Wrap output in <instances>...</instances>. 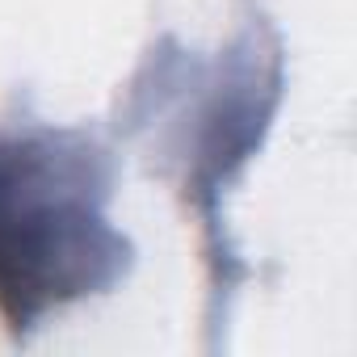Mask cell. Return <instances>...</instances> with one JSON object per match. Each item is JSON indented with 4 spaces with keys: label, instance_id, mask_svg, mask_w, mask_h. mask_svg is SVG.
Instances as JSON below:
<instances>
[{
    "label": "cell",
    "instance_id": "6da1fadb",
    "mask_svg": "<svg viewBox=\"0 0 357 357\" xmlns=\"http://www.w3.org/2000/svg\"><path fill=\"white\" fill-rule=\"evenodd\" d=\"M286 97V38L265 0H236L231 34L202 51L160 30L118 84L105 135L147 176L168 185L198 227L206 273V353L227 344V324L252 265L227 227V194L265 147Z\"/></svg>",
    "mask_w": 357,
    "mask_h": 357
},
{
    "label": "cell",
    "instance_id": "7a4b0ae2",
    "mask_svg": "<svg viewBox=\"0 0 357 357\" xmlns=\"http://www.w3.org/2000/svg\"><path fill=\"white\" fill-rule=\"evenodd\" d=\"M122 155L101 122H51L30 89L0 114V328L30 344L47 315L114 294L139 261L114 227Z\"/></svg>",
    "mask_w": 357,
    "mask_h": 357
}]
</instances>
